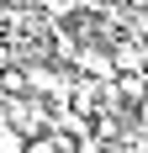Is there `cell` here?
<instances>
[{
	"label": "cell",
	"mask_w": 148,
	"mask_h": 153,
	"mask_svg": "<svg viewBox=\"0 0 148 153\" xmlns=\"http://www.w3.org/2000/svg\"><path fill=\"white\" fill-rule=\"evenodd\" d=\"M122 100H127V106H143L148 100V79L143 74H122Z\"/></svg>",
	"instance_id": "7a4b0ae2"
},
{
	"label": "cell",
	"mask_w": 148,
	"mask_h": 153,
	"mask_svg": "<svg viewBox=\"0 0 148 153\" xmlns=\"http://www.w3.org/2000/svg\"><path fill=\"white\" fill-rule=\"evenodd\" d=\"M21 148H27V137H21V132L0 116V153H21Z\"/></svg>",
	"instance_id": "3957f363"
},
{
	"label": "cell",
	"mask_w": 148,
	"mask_h": 153,
	"mask_svg": "<svg viewBox=\"0 0 148 153\" xmlns=\"http://www.w3.org/2000/svg\"><path fill=\"white\" fill-rule=\"evenodd\" d=\"M74 153H106V143H95V137H90V132H85V137L74 143Z\"/></svg>",
	"instance_id": "5b68a950"
},
{
	"label": "cell",
	"mask_w": 148,
	"mask_h": 153,
	"mask_svg": "<svg viewBox=\"0 0 148 153\" xmlns=\"http://www.w3.org/2000/svg\"><path fill=\"white\" fill-rule=\"evenodd\" d=\"M21 153H58V143L48 137V132H37V137H27V148Z\"/></svg>",
	"instance_id": "277c9868"
},
{
	"label": "cell",
	"mask_w": 148,
	"mask_h": 153,
	"mask_svg": "<svg viewBox=\"0 0 148 153\" xmlns=\"http://www.w3.org/2000/svg\"><path fill=\"white\" fill-rule=\"evenodd\" d=\"M5 100H11V95H5V85H0V116H5Z\"/></svg>",
	"instance_id": "8992f818"
},
{
	"label": "cell",
	"mask_w": 148,
	"mask_h": 153,
	"mask_svg": "<svg viewBox=\"0 0 148 153\" xmlns=\"http://www.w3.org/2000/svg\"><path fill=\"white\" fill-rule=\"evenodd\" d=\"M74 69H79V74H90V79H117L111 48H101V42H79V48H74Z\"/></svg>",
	"instance_id": "6da1fadb"
}]
</instances>
